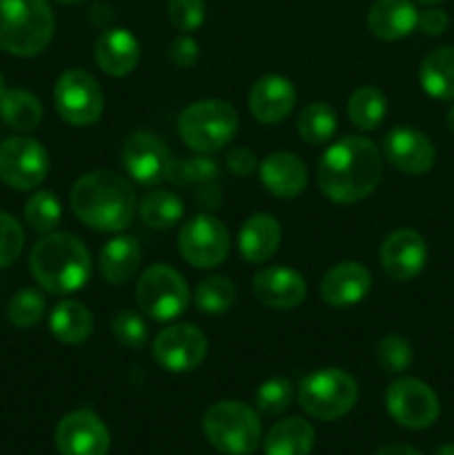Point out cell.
<instances>
[{
    "label": "cell",
    "mask_w": 454,
    "mask_h": 455,
    "mask_svg": "<svg viewBox=\"0 0 454 455\" xmlns=\"http://www.w3.org/2000/svg\"><path fill=\"white\" fill-rule=\"evenodd\" d=\"M47 302L45 296L36 289H20L13 293L7 302V318L13 327L18 329H31L43 320Z\"/></svg>",
    "instance_id": "cell-36"
},
{
    "label": "cell",
    "mask_w": 454,
    "mask_h": 455,
    "mask_svg": "<svg viewBox=\"0 0 454 455\" xmlns=\"http://www.w3.org/2000/svg\"><path fill=\"white\" fill-rule=\"evenodd\" d=\"M56 3H62V4H76V3H83V0H56Z\"/></svg>",
    "instance_id": "cell-48"
},
{
    "label": "cell",
    "mask_w": 454,
    "mask_h": 455,
    "mask_svg": "<svg viewBox=\"0 0 454 455\" xmlns=\"http://www.w3.org/2000/svg\"><path fill=\"white\" fill-rule=\"evenodd\" d=\"M418 27L412 0H377L368 12V29L378 40H401Z\"/></svg>",
    "instance_id": "cell-24"
},
{
    "label": "cell",
    "mask_w": 454,
    "mask_h": 455,
    "mask_svg": "<svg viewBox=\"0 0 454 455\" xmlns=\"http://www.w3.org/2000/svg\"><path fill=\"white\" fill-rule=\"evenodd\" d=\"M93 56H96L98 67L107 76L123 78V76L132 74L141 62V43L129 29L114 27V29H105L98 36Z\"/></svg>",
    "instance_id": "cell-23"
},
{
    "label": "cell",
    "mask_w": 454,
    "mask_h": 455,
    "mask_svg": "<svg viewBox=\"0 0 454 455\" xmlns=\"http://www.w3.org/2000/svg\"><path fill=\"white\" fill-rule=\"evenodd\" d=\"M49 173V154L36 138L12 136L0 142V180L18 191L43 185Z\"/></svg>",
    "instance_id": "cell-10"
},
{
    "label": "cell",
    "mask_w": 454,
    "mask_h": 455,
    "mask_svg": "<svg viewBox=\"0 0 454 455\" xmlns=\"http://www.w3.org/2000/svg\"><path fill=\"white\" fill-rule=\"evenodd\" d=\"M256 411L265 418H276L288 411L294 400V385L288 378H270L256 391Z\"/></svg>",
    "instance_id": "cell-37"
},
{
    "label": "cell",
    "mask_w": 454,
    "mask_h": 455,
    "mask_svg": "<svg viewBox=\"0 0 454 455\" xmlns=\"http://www.w3.org/2000/svg\"><path fill=\"white\" fill-rule=\"evenodd\" d=\"M29 271L36 283L53 296H67L87 284L92 258L83 240L65 231L45 234L29 253Z\"/></svg>",
    "instance_id": "cell-3"
},
{
    "label": "cell",
    "mask_w": 454,
    "mask_h": 455,
    "mask_svg": "<svg viewBox=\"0 0 454 455\" xmlns=\"http://www.w3.org/2000/svg\"><path fill=\"white\" fill-rule=\"evenodd\" d=\"M418 27L423 29V34L427 36H441L445 34V29L450 27V18L443 9L430 7L423 13H418Z\"/></svg>",
    "instance_id": "cell-44"
},
{
    "label": "cell",
    "mask_w": 454,
    "mask_h": 455,
    "mask_svg": "<svg viewBox=\"0 0 454 455\" xmlns=\"http://www.w3.org/2000/svg\"><path fill=\"white\" fill-rule=\"evenodd\" d=\"M383 176V156L365 136H345L329 145L316 167V182L325 198L352 204L368 198Z\"/></svg>",
    "instance_id": "cell-1"
},
{
    "label": "cell",
    "mask_w": 454,
    "mask_h": 455,
    "mask_svg": "<svg viewBox=\"0 0 454 455\" xmlns=\"http://www.w3.org/2000/svg\"><path fill=\"white\" fill-rule=\"evenodd\" d=\"M203 434L216 451L252 455L261 447L263 429L258 411L239 400H221L203 416Z\"/></svg>",
    "instance_id": "cell-6"
},
{
    "label": "cell",
    "mask_w": 454,
    "mask_h": 455,
    "mask_svg": "<svg viewBox=\"0 0 454 455\" xmlns=\"http://www.w3.org/2000/svg\"><path fill=\"white\" fill-rule=\"evenodd\" d=\"M4 89H7V87H4V78H3V74H0V93H3Z\"/></svg>",
    "instance_id": "cell-49"
},
{
    "label": "cell",
    "mask_w": 454,
    "mask_h": 455,
    "mask_svg": "<svg viewBox=\"0 0 454 455\" xmlns=\"http://www.w3.org/2000/svg\"><path fill=\"white\" fill-rule=\"evenodd\" d=\"M236 302V287L225 275H209L200 280L194 291L196 309L207 315H221Z\"/></svg>",
    "instance_id": "cell-34"
},
{
    "label": "cell",
    "mask_w": 454,
    "mask_h": 455,
    "mask_svg": "<svg viewBox=\"0 0 454 455\" xmlns=\"http://www.w3.org/2000/svg\"><path fill=\"white\" fill-rule=\"evenodd\" d=\"M252 291L270 309L288 311L301 305L307 296V284L298 271L289 267H267L252 280Z\"/></svg>",
    "instance_id": "cell-19"
},
{
    "label": "cell",
    "mask_w": 454,
    "mask_h": 455,
    "mask_svg": "<svg viewBox=\"0 0 454 455\" xmlns=\"http://www.w3.org/2000/svg\"><path fill=\"white\" fill-rule=\"evenodd\" d=\"M53 12L47 0H0V49L12 56L43 53L53 38Z\"/></svg>",
    "instance_id": "cell-4"
},
{
    "label": "cell",
    "mask_w": 454,
    "mask_h": 455,
    "mask_svg": "<svg viewBox=\"0 0 454 455\" xmlns=\"http://www.w3.org/2000/svg\"><path fill=\"white\" fill-rule=\"evenodd\" d=\"M338 127L336 111L328 102H310L298 111L296 132L307 145H325L334 138Z\"/></svg>",
    "instance_id": "cell-31"
},
{
    "label": "cell",
    "mask_w": 454,
    "mask_h": 455,
    "mask_svg": "<svg viewBox=\"0 0 454 455\" xmlns=\"http://www.w3.org/2000/svg\"><path fill=\"white\" fill-rule=\"evenodd\" d=\"M445 120H448V127H450V132L454 133V105L450 107V109H448V116H445Z\"/></svg>",
    "instance_id": "cell-47"
},
{
    "label": "cell",
    "mask_w": 454,
    "mask_h": 455,
    "mask_svg": "<svg viewBox=\"0 0 454 455\" xmlns=\"http://www.w3.org/2000/svg\"><path fill=\"white\" fill-rule=\"evenodd\" d=\"M418 83L434 100H454V44H443L427 53L418 67Z\"/></svg>",
    "instance_id": "cell-27"
},
{
    "label": "cell",
    "mask_w": 454,
    "mask_h": 455,
    "mask_svg": "<svg viewBox=\"0 0 454 455\" xmlns=\"http://www.w3.org/2000/svg\"><path fill=\"white\" fill-rule=\"evenodd\" d=\"M178 251L196 269H212L230 253V231L212 213H199L181 227Z\"/></svg>",
    "instance_id": "cell-11"
},
{
    "label": "cell",
    "mask_w": 454,
    "mask_h": 455,
    "mask_svg": "<svg viewBox=\"0 0 454 455\" xmlns=\"http://www.w3.org/2000/svg\"><path fill=\"white\" fill-rule=\"evenodd\" d=\"M49 331L62 345H83L93 333L92 311L78 300H61L49 315Z\"/></svg>",
    "instance_id": "cell-29"
},
{
    "label": "cell",
    "mask_w": 454,
    "mask_h": 455,
    "mask_svg": "<svg viewBox=\"0 0 454 455\" xmlns=\"http://www.w3.org/2000/svg\"><path fill=\"white\" fill-rule=\"evenodd\" d=\"M111 333H114L116 342H120L127 349H142L147 345V338H150V329L136 311L116 314V318L111 320Z\"/></svg>",
    "instance_id": "cell-39"
},
{
    "label": "cell",
    "mask_w": 454,
    "mask_h": 455,
    "mask_svg": "<svg viewBox=\"0 0 454 455\" xmlns=\"http://www.w3.org/2000/svg\"><path fill=\"white\" fill-rule=\"evenodd\" d=\"M151 355L165 371H194L203 364L205 355H207V338L196 324H172L156 336Z\"/></svg>",
    "instance_id": "cell-13"
},
{
    "label": "cell",
    "mask_w": 454,
    "mask_h": 455,
    "mask_svg": "<svg viewBox=\"0 0 454 455\" xmlns=\"http://www.w3.org/2000/svg\"><path fill=\"white\" fill-rule=\"evenodd\" d=\"M377 360L383 371L403 373L412 364V345L401 333H387L378 342Z\"/></svg>",
    "instance_id": "cell-38"
},
{
    "label": "cell",
    "mask_w": 454,
    "mask_h": 455,
    "mask_svg": "<svg viewBox=\"0 0 454 455\" xmlns=\"http://www.w3.org/2000/svg\"><path fill=\"white\" fill-rule=\"evenodd\" d=\"M182 200L178 198L174 191L165 189H154L141 200V207H138V213H141L142 222L151 229H172L174 225H178L182 218Z\"/></svg>",
    "instance_id": "cell-32"
},
{
    "label": "cell",
    "mask_w": 454,
    "mask_h": 455,
    "mask_svg": "<svg viewBox=\"0 0 454 455\" xmlns=\"http://www.w3.org/2000/svg\"><path fill=\"white\" fill-rule=\"evenodd\" d=\"M25 247V231L20 222L9 213L0 212V269L12 267Z\"/></svg>",
    "instance_id": "cell-40"
},
{
    "label": "cell",
    "mask_w": 454,
    "mask_h": 455,
    "mask_svg": "<svg viewBox=\"0 0 454 455\" xmlns=\"http://www.w3.org/2000/svg\"><path fill=\"white\" fill-rule=\"evenodd\" d=\"M167 16L178 31H196L205 22L207 9L205 0H169Z\"/></svg>",
    "instance_id": "cell-41"
},
{
    "label": "cell",
    "mask_w": 454,
    "mask_h": 455,
    "mask_svg": "<svg viewBox=\"0 0 454 455\" xmlns=\"http://www.w3.org/2000/svg\"><path fill=\"white\" fill-rule=\"evenodd\" d=\"M239 114L227 100L205 98L187 105L178 116V133L196 154H216L234 140Z\"/></svg>",
    "instance_id": "cell-5"
},
{
    "label": "cell",
    "mask_w": 454,
    "mask_h": 455,
    "mask_svg": "<svg viewBox=\"0 0 454 455\" xmlns=\"http://www.w3.org/2000/svg\"><path fill=\"white\" fill-rule=\"evenodd\" d=\"M381 269L396 283L414 280L427 262V244L414 229H396L381 244Z\"/></svg>",
    "instance_id": "cell-17"
},
{
    "label": "cell",
    "mask_w": 454,
    "mask_h": 455,
    "mask_svg": "<svg viewBox=\"0 0 454 455\" xmlns=\"http://www.w3.org/2000/svg\"><path fill=\"white\" fill-rule=\"evenodd\" d=\"M377 455H423V453L418 451V449L409 447V444L394 443V444H385V447L378 449Z\"/></svg>",
    "instance_id": "cell-45"
},
{
    "label": "cell",
    "mask_w": 454,
    "mask_h": 455,
    "mask_svg": "<svg viewBox=\"0 0 454 455\" xmlns=\"http://www.w3.org/2000/svg\"><path fill=\"white\" fill-rule=\"evenodd\" d=\"M314 427L303 418H285L267 431L263 440L265 455H310L314 449Z\"/></svg>",
    "instance_id": "cell-28"
},
{
    "label": "cell",
    "mask_w": 454,
    "mask_h": 455,
    "mask_svg": "<svg viewBox=\"0 0 454 455\" xmlns=\"http://www.w3.org/2000/svg\"><path fill=\"white\" fill-rule=\"evenodd\" d=\"M141 260L142 251L138 240L132 235H116L101 249L98 269L109 284H125L138 274Z\"/></svg>",
    "instance_id": "cell-26"
},
{
    "label": "cell",
    "mask_w": 454,
    "mask_h": 455,
    "mask_svg": "<svg viewBox=\"0 0 454 455\" xmlns=\"http://www.w3.org/2000/svg\"><path fill=\"white\" fill-rule=\"evenodd\" d=\"M120 160L134 182L154 187L167 178L174 158L169 147L158 136L150 132H134L120 147Z\"/></svg>",
    "instance_id": "cell-14"
},
{
    "label": "cell",
    "mask_w": 454,
    "mask_h": 455,
    "mask_svg": "<svg viewBox=\"0 0 454 455\" xmlns=\"http://www.w3.org/2000/svg\"><path fill=\"white\" fill-rule=\"evenodd\" d=\"M0 120L18 132H29L43 120V105L27 89L7 87L0 93Z\"/></svg>",
    "instance_id": "cell-30"
},
{
    "label": "cell",
    "mask_w": 454,
    "mask_h": 455,
    "mask_svg": "<svg viewBox=\"0 0 454 455\" xmlns=\"http://www.w3.org/2000/svg\"><path fill=\"white\" fill-rule=\"evenodd\" d=\"M138 309L156 323H169L190 307V287L185 278L169 265H151L136 284Z\"/></svg>",
    "instance_id": "cell-8"
},
{
    "label": "cell",
    "mask_w": 454,
    "mask_h": 455,
    "mask_svg": "<svg viewBox=\"0 0 454 455\" xmlns=\"http://www.w3.org/2000/svg\"><path fill=\"white\" fill-rule=\"evenodd\" d=\"M421 3H426V4H436V3H443V0H421Z\"/></svg>",
    "instance_id": "cell-50"
},
{
    "label": "cell",
    "mask_w": 454,
    "mask_h": 455,
    "mask_svg": "<svg viewBox=\"0 0 454 455\" xmlns=\"http://www.w3.org/2000/svg\"><path fill=\"white\" fill-rule=\"evenodd\" d=\"M56 447L61 455H107L109 431L93 411L76 409L58 422Z\"/></svg>",
    "instance_id": "cell-15"
},
{
    "label": "cell",
    "mask_w": 454,
    "mask_h": 455,
    "mask_svg": "<svg viewBox=\"0 0 454 455\" xmlns=\"http://www.w3.org/2000/svg\"><path fill=\"white\" fill-rule=\"evenodd\" d=\"M387 116V98L377 87H359L347 100V118L363 132L381 127Z\"/></svg>",
    "instance_id": "cell-33"
},
{
    "label": "cell",
    "mask_w": 454,
    "mask_h": 455,
    "mask_svg": "<svg viewBox=\"0 0 454 455\" xmlns=\"http://www.w3.org/2000/svg\"><path fill=\"white\" fill-rule=\"evenodd\" d=\"M372 289V274L361 262H341L320 280V298L329 307L359 305Z\"/></svg>",
    "instance_id": "cell-21"
},
{
    "label": "cell",
    "mask_w": 454,
    "mask_h": 455,
    "mask_svg": "<svg viewBox=\"0 0 454 455\" xmlns=\"http://www.w3.org/2000/svg\"><path fill=\"white\" fill-rule=\"evenodd\" d=\"M385 409L405 429H427L441 413L434 389L418 378H399L385 391Z\"/></svg>",
    "instance_id": "cell-12"
},
{
    "label": "cell",
    "mask_w": 454,
    "mask_h": 455,
    "mask_svg": "<svg viewBox=\"0 0 454 455\" xmlns=\"http://www.w3.org/2000/svg\"><path fill=\"white\" fill-rule=\"evenodd\" d=\"M359 385L347 371L336 367L307 373L298 385V403L312 418L323 422L338 420L354 409Z\"/></svg>",
    "instance_id": "cell-7"
},
{
    "label": "cell",
    "mask_w": 454,
    "mask_h": 455,
    "mask_svg": "<svg viewBox=\"0 0 454 455\" xmlns=\"http://www.w3.org/2000/svg\"><path fill=\"white\" fill-rule=\"evenodd\" d=\"M167 53L174 65L181 67V69H190V67H194L199 62L200 49L199 43L191 36H178L176 40H172Z\"/></svg>",
    "instance_id": "cell-42"
},
{
    "label": "cell",
    "mask_w": 454,
    "mask_h": 455,
    "mask_svg": "<svg viewBox=\"0 0 454 455\" xmlns=\"http://www.w3.org/2000/svg\"><path fill=\"white\" fill-rule=\"evenodd\" d=\"M296 107V87L285 76L270 74L258 78L249 92V111L263 124H279Z\"/></svg>",
    "instance_id": "cell-18"
},
{
    "label": "cell",
    "mask_w": 454,
    "mask_h": 455,
    "mask_svg": "<svg viewBox=\"0 0 454 455\" xmlns=\"http://www.w3.org/2000/svg\"><path fill=\"white\" fill-rule=\"evenodd\" d=\"M225 163H227V169L239 178L252 176V173L258 169L256 154H254L252 149H245V147H236V149L227 151Z\"/></svg>",
    "instance_id": "cell-43"
},
{
    "label": "cell",
    "mask_w": 454,
    "mask_h": 455,
    "mask_svg": "<svg viewBox=\"0 0 454 455\" xmlns=\"http://www.w3.org/2000/svg\"><path fill=\"white\" fill-rule=\"evenodd\" d=\"M280 238H283V231L274 216L254 213L243 222L239 231V251L247 262L261 265L279 251Z\"/></svg>",
    "instance_id": "cell-25"
},
{
    "label": "cell",
    "mask_w": 454,
    "mask_h": 455,
    "mask_svg": "<svg viewBox=\"0 0 454 455\" xmlns=\"http://www.w3.org/2000/svg\"><path fill=\"white\" fill-rule=\"evenodd\" d=\"M432 455H454V444L452 443H445L441 444V447H436Z\"/></svg>",
    "instance_id": "cell-46"
},
{
    "label": "cell",
    "mask_w": 454,
    "mask_h": 455,
    "mask_svg": "<svg viewBox=\"0 0 454 455\" xmlns=\"http://www.w3.org/2000/svg\"><path fill=\"white\" fill-rule=\"evenodd\" d=\"M53 107L65 123L85 127L101 120L105 109V96L89 71L67 69L53 87Z\"/></svg>",
    "instance_id": "cell-9"
},
{
    "label": "cell",
    "mask_w": 454,
    "mask_h": 455,
    "mask_svg": "<svg viewBox=\"0 0 454 455\" xmlns=\"http://www.w3.org/2000/svg\"><path fill=\"white\" fill-rule=\"evenodd\" d=\"M69 204L74 216L89 229L116 234L127 229L136 216V191L120 173L98 169L76 180Z\"/></svg>",
    "instance_id": "cell-2"
},
{
    "label": "cell",
    "mask_w": 454,
    "mask_h": 455,
    "mask_svg": "<svg viewBox=\"0 0 454 455\" xmlns=\"http://www.w3.org/2000/svg\"><path fill=\"white\" fill-rule=\"evenodd\" d=\"M383 156L396 172L405 176H423L436 163V147L414 127H394L383 140Z\"/></svg>",
    "instance_id": "cell-16"
},
{
    "label": "cell",
    "mask_w": 454,
    "mask_h": 455,
    "mask_svg": "<svg viewBox=\"0 0 454 455\" xmlns=\"http://www.w3.org/2000/svg\"><path fill=\"white\" fill-rule=\"evenodd\" d=\"M263 187L276 198H296L307 187V169L292 151H274L258 164Z\"/></svg>",
    "instance_id": "cell-22"
},
{
    "label": "cell",
    "mask_w": 454,
    "mask_h": 455,
    "mask_svg": "<svg viewBox=\"0 0 454 455\" xmlns=\"http://www.w3.org/2000/svg\"><path fill=\"white\" fill-rule=\"evenodd\" d=\"M62 220V207L56 194L49 189H40L29 196L25 203V222L36 234H52Z\"/></svg>",
    "instance_id": "cell-35"
},
{
    "label": "cell",
    "mask_w": 454,
    "mask_h": 455,
    "mask_svg": "<svg viewBox=\"0 0 454 455\" xmlns=\"http://www.w3.org/2000/svg\"><path fill=\"white\" fill-rule=\"evenodd\" d=\"M218 176L221 169L218 163L209 156H196V158H174L165 180L176 187H196V200L203 209H214L221 203V189H218Z\"/></svg>",
    "instance_id": "cell-20"
}]
</instances>
